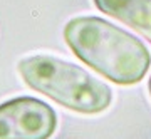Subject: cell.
I'll list each match as a JSON object with an SVG mask.
<instances>
[{
  "mask_svg": "<svg viewBox=\"0 0 151 139\" xmlns=\"http://www.w3.org/2000/svg\"><path fill=\"white\" fill-rule=\"evenodd\" d=\"M69 49L91 69L119 86L139 82L151 55L139 39L99 17H74L64 27Z\"/></svg>",
  "mask_w": 151,
  "mask_h": 139,
  "instance_id": "cell-1",
  "label": "cell"
},
{
  "mask_svg": "<svg viewBox=\"0 0 151 139\" xmlns=\"http://www.w3.org/2000/svg\"><path fill=\"white\" fill-rule=\"evenodd\" d=\"M148 89H150V96H151V75H150V82H148Z\"/></svg>",
  "mask_w": 151,
  "mask_h": 139,
  "instance_id": "cell-5",
  "label": "cell"
},
{
  "mask_svg": "<svg viewBox=\"0 0 151 139\" xmlns=\"http://www.w3.org/2000/svg\"><path fill=\"white\" fill-rule=\"evenodd\" d=\"M17 70L30 89L74 112L99 114L113 102V91L104 82L54 55H29L17 64Z\"/></svg>",
  "mask_w": 151,
  "mask_h": 139,
  "instance_id": "cell-2",
  "label": "cell"
},
{
  "mask_svg": "<svg viewBox=\"0 0 151 139\" xmlns=\"http://www.w3.org/2000/svg\"><path fill=\"white\" fill-rule=\"evenodd\" d=\"M94 4L151 42V0H94Z\"/></svg>",
  "mask_w": 151,
  "mask_h": 139,
  "instance_id": "cell-4",
  "label": "cell"
},
{
  "mask_svg": "<svg viewBox=\"0 0 151 139\" xmlns=\"http://www.w3.org/2000/svg\"><path fill=\"white\" fill-rule=\"evenodd\" d=\"M55 128V111L40 99L22 96L0 104V139H49Z\"/></svg>",
  "mask_w": 151,
  "mask_h": 139,
  "instance_id": "cell-3",
  "label": "cell"
}]
</instances>
